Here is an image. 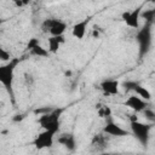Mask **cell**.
I'll list each match as a JSON object with an SVG mask.
<instances>
[{
	"label": "cell",
	"instance_id": "6da1fadb",
	"mask_svg": "<svg viewBox=\"0 0 155 155\" xmlns=\"http://www.w3.org/2000/svg\"><path fill=\"white\" fill-rule=\"evenodd\" d=\"M18 63H19V59L13 58L10 62L0 65V84L11 94V97H13L12 86H13V79H15V69Z\"/></svg>",
	"mask_w": 155,
	"mask_h": 155
},
{
	"label": "cell",
	"instance_id": "7a4b0ae2",
	"mask_svg": "<svg viewBox=\"0 0 155 155\" xmlns=\"http://www.w3.org/2000/svg\"><path fill=\"white\" fill-rule=\"evenodd\" d=\"M62 110H52L47 114H44L39 117V125L44 131H50L52 133H57L59 131V116Z\"/></svg>",
	"mask_w": 155,
	"mask_h": 155
},
{
	"label": "cell",
	"instance_id": "3957f363",
	"mask_svg": "<svg viewBox=\"0 0 155 155\" xmlns=\"http://www.w3.org/2000/svg\"><path fill=\"white\" fill-rule=\"evenodd\" d=\"M150 128L151 126L149 124H143L138 120H133L130 122V133L138 139V142L142 145H147L150 136Z\"/></svg>",
	"mask_w": 155,
	"mask_h": 155
},
{
	"label": "cell",
	"instance_id": "277c9868",
	"mask_svg": "<svg viewBox=\"0 0 155 155\" xmlns=\"http://www.w3.org/2000/svg\"><path fill=\"white\" fill-rule=\"evenodd\" d=\"M41 29L44 33H48L51 36H62L67 29V24L61 19L47 18L42 22Z\"/></svg>",
	"mask_w": 155,
	"mask_h": 155
},
{
	"label": "cell",
	"instance_id": "5b68a950",
	"mask_svg": "<svg viewBox=\"0 0 155 155\" xmlns=\"http://www.w3.org/2000/svg\"><path fill=\"white\" fill-rule=\"evenodd\" d=\"M54 142V133L50 132V131H42L40 132L33 140V145L41 150V149H46V148H51L53 145Z\"/></svg>",
	"mask_w": 155,
	"mask_h": 155
},
{
	"label": "cell",
	"instance_id": "8992f818",
	"mask_svg": "<svg viewBox=\"0 0 155 155\" xmlns=\"http://www.w3.org/2000/svg\"><path fill=\"white\" fill-rule=\"evenodd\" d=\"M137 40H138V44H139L140 54H144L149 50L150 42H151V34H150V27H149V24L144 25L143 29L139 30V33L137 35Z\"/></svg>",
	"mask_w": 155,
	"mask_h": 155
},
{
	"label": "cell",
	"instance_id": "52a82bcc",
	"mask_svg": "<svg viewBox=\"0 0 155 155\" xmlns=\"http://www.w3.org/2000/svg\"><path fill=\"white\" fill-rule=\"evenodd\" d=\"M103 132L109 134V136H113V137H126V136H130V131L121 127L119 124L114 122V121H108L105 124V126L103 127Z\"/></svg>",
	"mask_w": 155,
	"mask_h": 155
},
{
	"label": "cell",
	"instance_id": "ba28073f",
	"mask_svg": "<svg viewBox=\"0 0 155 155\" xmlns=\"http://www.w3.org/2000/svg\"><path fill=\"white\" fill-rule=\"evenodd\" d=\"M122 21L130 28H139V18H140V7H137L132 11H126L122 13Z\"/></svg>",
	"mask_w": 155,
	"mask_h": 155
},
{
	"label": "cell",
	"instance_id": "9c48e42d",
	"mask_svg": "<svg viewBox=\"0 0 155 155\" xmlns=\"http://www.w3.org/2000/svg\"><path fill=\"white\" fill-rule=\"evenodd\" d=\"M124 86L126 87V90H132V91L136 93V96H138V97L142 98L143 101H150V99H151L150 92H149L145 87H143L142 85H139V84H137V82L127 81V82L124 84Z\"/></svg>",
	"mask_w": 155,
	"mask_h": 155
},
{
	"label": "cell",
	"instance_id": "30bf717a",
	"mask_svg": "<svg viewBox=\"0 0 155 155\" xmlns=\"http://www.w3.org/2000/svg\"><path fill=\"white\" fill-rule=\"evenodd\" d=\"M101 88L102 91L108 94V96H116L120 93L119 88V81L115 79H107L101 82Z\"/></svg>",
	"mask_w": 155,
	"mask_h": 155
},
{
	"label": "cell",
	"instance_id": "8fae6325",
	"mask_svg": "<svg viewBox=\"0 0 155 155\" xmlns=\"http://www.w3.org/2000/svg\"><path fill=\"white\" fill-rule=\"evenodd\" d=\"M125 105L128 107L130 109H132L136 113H140V111H143L147 108V102L143 101L142 98H139L138 96L133 94V96H130L125 101Z\"/></svg>",
	"mask_w": 155,
	"mask_h": 155
},
{
	"label": "cell",
	"instance_id": "7c38bea8",
	"mask_svg": "<svg viewBox=\"0 0 155 155\" xmlns=\"http://www.w3.org/2000/svg\"><path fill=\"white\" fill-rule=\"evenodd\" d=\"M90 23V19L88 18H84L82 21H79L78 23H75L71 28V34L74 38L81 40L84 39L85 34H86V29H87V25Z\"/></svg>",
	"mask_w": 155,
	"mask_h": 155
},
{
	"label": "cell",
	"instance_id": "4fadbf2b",
	"mask_svg": "<svg viewBox=\"0 0 155 155\" xmlns=\"http://www.w3.org/2000/svg\"><path fill=\"white\" fill-rule=\"evenodd\" d=\"M58 142H59L65 149H68L69 151L74 150L75 147H76L75 137H74V134H71V133H64V134H62V136L59 137Z\"/></svg>",
	"mask_w": 155,
	"mask_h": 155
},
{
	"label": "cell",
	"instance_id": "5bb4252c",
	"mask_svg": "<svg viewBox=\"0 0 155 155\" xmlns=\"http://www.w3.org/2000/svg\"><path fill=\"white\" fill-rule=\"evenodd\" d=\"M28 48H30L31 53L35 54V56H39V57H47L48 56V51L46 48H44L35 39H33L29 45H28Z\"/></svg>",
	"mask_w": 155,
	"mask_h": 155
},
{
	"label": "cell",
	"instance_id": "9a60e30c",
	"mask_svg": "<svg viewBox=\"0 0 155 155\" xmlns=\"http://www.w3.org/2000/svg\"><path fill=\"white\" fill-rule=\"evenodd\" d=\"M47 42H48V50H47L48 53H57L61 45L64 42L63 35L62 36H50Z\"/></svg>",
	"mask_w": 155,
	"mask_h": 155
},
{
	"label": "cell",
	"instance_id": "2e32d148",
	"mask_svg": "<svg viewBox=\"0 0 155 155\" xmlns=\"http://www.w3.org/2000/svg\"><path fill=\"white\" fill-rule=\"evenodd\" d=\"M11 59H12V58H11V54H10V53H8L4 47H1V46H0V61H1V62H6V63H7V62H10Z\"/></svg>",
	"mask_w": 155,
	"mask_h": 155
},
{
	"label": "cell",
	"instance_id": "e0dca14e",
	"mask_svg": "<svg viewBox=\"0 0 155 155\" xmlns=\"http://www.w3.org/2000/svg\"><path fill=\"white\" fill-rule=\"evenodd\" d=\"M143 113L145 114V117L149 120V121H154L155 120V114H154V111L153 110H150V109H148V108H145L144 110H143Z\"/></svg>",
	"mask_w": 155,
	"mask_h": 155
},
{
	"label": "cell",
	"instance_id": "ac0fdd59",
	"mask_svg": "<svg viewBox=\"0 0 155 155\" xmlns=\"http://www.w3.org/2000/svg\"><path fill=\"white\" fill-rule=\"evenodd\" d=\"M143 17H144L148 22H151V21H153V17H154V10L147 11L145 13H143Z\"/></svg>",
	"mask_w": 155,
	"mask_h": 155
}]
</instances>
